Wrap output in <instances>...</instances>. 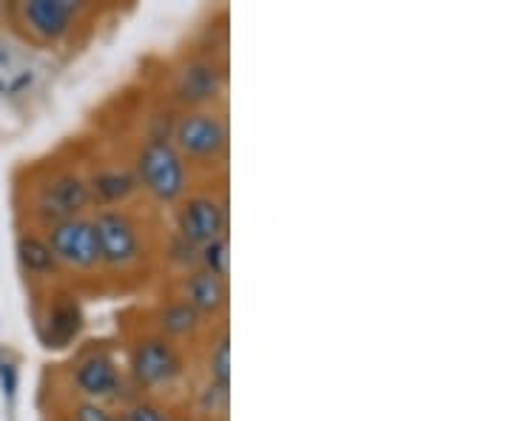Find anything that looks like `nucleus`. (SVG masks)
<instances>
[{
	"label": "nucleus",
	"instance_id": "obj_15",
	"mask_svg": "<svg viewBox=\"0 0 512 421\" xmlns=\"http://www.w3.org/2000/svg\"><path fill=\"white\" fill-rule=\"evenodd\" d=\"M18 262L23 274L32 276V279L52 282L60 274V265H57L52 248L46 245L43 234H37V231H23L18 237Z\"/></svg>",
	"mask_w": 512,
	"mask_h": 421
},
{
	"label": "nucleus",
	"instance_id": "obj_1",
	"mask_svg": "<svg viewBox=\"0 0 512 421\" xmlns=\"http://www.w3.org/2000/svg\"><path fill=\"white\" fill-rule=\"evenodd\" d=\"M185 373H188V359H185L183 345L165 339L154 330L137 333L128 342V382L137 387L140 393H148V399L183 385Z\"/></svg>",
	"mask_w": 512,
	"mask_h": 421
},
{
	"label": "nucleus",
	"instance_id": "obj_16",
	"mask_svg": "<svg viewBox=\"0 0 512 421\" xmlns=\"http://www.w3.org/2000/svg\"><path fill=\"white\" fill-rule=\"evenodd\" d=\"M205 382L231 390V336L225 325L217 336H211L205 350Z\"/></svg>",
	"mask_w": 512,
	"mask_h": 421
},
{
	"label": "nucleus",
	"instance_id": "obj_19",
	"mask_svg": "<svg viewBox=\"0 0 512 421\" xmlns=\"http://www.w3.org/2000/svg\"><path fill=\"white\" fill-rule=\"evenodd\" d=\"M200 268L228 282V276H231V245H228V237H220L214 239V242H208V245H202Z\"/></svg>",
	"mask_w": 512,
	"mask_h": 421
},
{
	"label": "nucleus",
	"instance_id": "obj_17",
	"mask_svg": "<svg viewBox=\"0 0 512 421\" xmlns=\"http://www.w3.org/2000/svg\"><path fill=\"white\" fill-rule=\"evenodd\" d=\"M163 257L165 262H168V268L177 271L180 276L188 274V271H194V268H200V248L191 245V242L180 237V234H174V231L165 239Z\"/></svg>",
	"mask_w": 512,
	"mask_h": 421
},
{
	"label": "nucleus",
	"instance_id": "obj_22",
	"mask_svg": "<svg viewBox=\"0 0 512 421\" xmlns=\"http://www.w3.org/2000/svg\"><path fill=\"white\" fill-rule=\"evenodd\" d=\"M217 421H228V419H217Z\"/></svg>",
	"mask_w": 512,
	"mask_h": 421
},
{
	"label": "nucleus",
	"instance_id": "obj_20",
	"mask_svg": "<svg viewBox=\"0 0 512 421\" xmlns=\"http://www.w3.org/2000/svg\"><path fill=\"white\" fill-rule=\"evenodd\" d=\"M117 421H174L171 416V410L160 404L157 399H143V396H137V399H131L120 407V413H117Z\"/></svg>",
	"mask_w": 512,
	"mask_h": 421
},
{
	"label": "nucleus",
	"instance_id": "obj_23",
	"mask_svg": "<svg viewBox=\"0 0 512 421\" xmlns=\"http://www.w3.org/2000/svg\"><path fill=\"white\" fill-rule=\"evenodd\" d=\"M60 421H69V419H60Z\"/></svg>",
	"mask_w": 512,
	"mask_h": 421
},
{
	"label": "nucleus",
	"instance_id": "obj_6",
	"mask_svg": "<svg viewBox=\"0 0 512 421\" xmlns=\"http://www.w3.org/2000/svg\"><path fill=\"white\" fill-rule=\"evenodd\" d=\"M92 191L89 180L77 168H60L52 171L43 183L37 185L35 197V217L40 225H52L72 217H86L92 214Z\"/></svg>",
	"mask_w": 512,
	"mask_h": 421
},
{
	"label": "nucleus",
	"instance_id": "obj_18",
	"mask_svg": "<svg viewBox=\"0 0 512 421\" xmlns=\"http://www.w3.org/2000/svg\"><path fill=\"white\" fill-rule=\"evenodd\" d=\"M228 407H231V390L211 382H202L197 390V413L208 421L228 419Z\"/></svg>",
	"mask_w": 512,
	"mask_h": 421
},
{
	"label": "nucleus",
	"instance_id": "obj_10",
	"mask_svg": "<svg viewBox=\"0 0 512 421\" xmlns=\"http://www.w3.org/2000/svg\"><path fill=\"white\" fill-rule=\"evenodd\" d=\"M174 234L188 239L191 245H208L214 239L228 237V200L225 194L197 191L174 205Z\"/></svg>",
	"mask_w": 512,
	"mask_h": 421
},
{
	"label": "nucleus",
	"instance_id": "obj_5",
	"mask_svg": "<svg viewBox=\"0 0 512 421\" xmlns=\"http://www.w3.org/2000/svg\"><path fill=\"white\" fill-rule=\"evenodd\" d=\"M126 382V367L120 365L117 353L106 345L80 350L69 365V387L77 399L100 404L123 402Z\"/></svg>",
	"mask_w": 512,
	"mask_h": 421
},
{
	"label": "nucleus",
	"instance_id": "obj_12",
	"mask_svg": "<svg viewBox=\"0 0 512 421\" xmlns=\"http://www.w3.org/2000/svg\"><path fill=\"white\" fill-rule=\"evenodd\" d=\"M177 296L183 299L185 305H191L194 311L200 313L205 322H214V319H222L225 311H228L231 291H228L225 279L208 274L202 268H194V271L180 276Z\"/></svg>",
	"mask_w": 512,
	"mask_h": 421
},
{
	"label": "nucleus",
	"instance_id": "obj_14",
	"mask_svg": "<svg viewBox=\"0 0 512 421\" xmlns=\"http://www.w3.org/2000/svg\"><path fill=\"white\" fill-rule=\"evenodd\" d=\"M205 325L208 322L191 305H185L180 296L157 302V308L151 311V330L171 339V342H177V345L194 342L205 330Z\"/></svg>",
	"mask_w": 512,
	"mask_h": 421
},
{
	"label": "nucleus",
	"instance_id": "obj_21",
	"mask_svg": "<svg viewBox=\"0 0 512 421\" xmlns=\"http://www.w3.org/2000/svg\"><path fill=\"white\" fill-rule=\"evenodd\" d=\"M69 421H117V413L111 410L109 404L89 402V399H77L74 396L69 402Z\"/></svg>",
	"mask_w": 512,
	"mask_h": 421
},
{
	"label": "nucleus",
	"instance_id": "obj_9",
	"mask_svg": "<svg viewBox=\"0 0 512 421\" xmlns=\"http://www.w3.org/2000/svg\"><path fill=\"white\" fill-rule=\"evenodd\" d=\"M225 80H228L225 66L214 55L188 57L174 72V83H171L174 103L183 106V111L217 109L225 92Z\"/></svg>",
	"mask_w": 512,
	"mask_h": 421
},
{
	"label": "nucleus",
	"instance_id": "obj_4",
	"mask_svg": "<svg viewBox=\"0 0 512 421\" xmlns=\"http://www.w3.org/2000/svg\"><path fill=\"white\" fill-rule=\"evenodd\" d=\"M171 143L188 165H217L228 157V120L220 109H191L177 114Z\"/></svg>",
	"mask_w": 512,
	"mask_h": 421
},
{
	"label": "nucleus",
	"instance_id": "obj_8",
	"mask_svg": "<svg viewBox=\"0 0 512 421\" xmlns=\"http://www.w3.org/2000/svg\"><path fill=\"white\" fill-rule=\"evenodd\" d=\"M43 239L52 248L60 271L89 276L100 271V251H97V234H94L92 214L72 217V220L52 222L43 228Z\"/></svg>",
	"mask_w": 512,
	"mask_h": 421
},
{
	"label": "nucleus",
	"instance_id": "obj_2",
	"mask_svg": "<svg viewBox=\"0 0 512 421\" xmlns=\"http://www.w3.org/2000/svg\"><path fill=\"white\" fill-rule=\"evenodd\" d=\"M131 171L140 191H146L157 205H177L191 194V165L171 140H143L134 151Z\"/></svg>",
	"mask_w": 512,
	"mask_h": 421
},
{
	"label": "nucleus",
	"instance_id": "obj_3",
	"mask_svg": "<svg viewBox=\"0 0 512 421\" xmlns=\"http://www.w3.org/2000/svg\"><path fill=\"white\" fill-rule=\"evenodd\" d=\"M92 225L100 268L111 274H131L146 262V228L128 208H94Z\"/></svg>",
	"mask_w": 512,
	"mask_h": 421
},
{
	"label": "nucleus",
	"instance_id": "obj_7",
	"mask_svg": "<svg viewBox=\"0 0 512 421\" xmlns=\"http://www.w3.org/2000/svg\"><path fill=\"white\" fill-rule=\"evenodd\" d=\"M86 12L89 6L77 0H26L12 6V18L40 46H55L72 37Z\"/></svg>",
	"mask_w": 512,
	"mask_h": 421
},
{
	"label": "nucleus",
	"instance_id": "obj_13",
	"mask_svg": "<svg viewBox=\"0 0 512 421\" xmlns=\"http://www.w3.org/2000/svg\"><path fill=\"white\" fill-rule=\"evenodd\" d=\"M86 180H89L94 208H126L128 202L140 194V183H137L131 165H97L86 174Z\"/></svg>",
	"mask_w": 512,
	"mask_h": 421
},
{
	"label": "nucleus",
	"instance_id": "obj_11",
	"mask_svg": "<svg viewBox=\"0 0 512 421\" xmlns=\"http://www.w3.org/2000/svg\"><path fill=\"white\" fill-rule=\"evenodd\" d=\"M86 328V313L80 296L72 291H55L46 302L40 319V336L46 348H69Z\"/></svg>",
	"mask_w": 512,
	"mask_h": 421
}]
</instances>
